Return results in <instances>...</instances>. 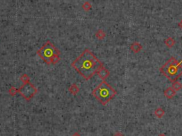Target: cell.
<instances>
[{
	"label": "cell",
	"instance_id": "cell-5",
	"mask_svg": "<svg viewBox=\"0 0 182 136\" xmlns=\"http://www.w3.org/2000/svg\"><path fill=\"white\" fill-rule=\"evenodd\" d=\"M18 92L26 100L29 101L37 93L38 90L33 84L28 82L23 84L19 89H18Z\"/></svg>",
	"mask_w": 182,
	"mask_h": 136
},
{
	"label": "cell",
	"instance_id": "cell-14",
	"mask_svg": "<svg viewBox=\"0 0 182 136\" xmlns=\"http://www.w3.org/2000/svg\"><path fill=\"white\" fill-rule=\"evenodd\" d=\"M82 7H83V9L85 10V11H88L91 9V8H92V4H91L89 1H86L83 3V5H82Z\"/></svg>",
	"mask_w": 182,
	"mask_h": 136
},
{
	"label": "cell",
	"instance_id": "cell-20",
	"mask_svg": "<svg viewBox=\"0 0 182 136\" xmlns=\"http://www.w3.org/2000/svg\"><path fill=\"white\" fill-rule=\"evenodd\" d=\"M178 26H179V27H181V29H182V19H181V21H180L179 23V24H178Z\"/></svg>",
	"mask_w": 182,
	"mask_h": 136
},
{
	"label": "cell",
	"instance_id": "cell-13",
	"mask_svg": "<svg viewBox=\"0 0 182 136\" xmlns=\"http://www.w3.org/2000/svg\"><path fill=\"white\" fill-rule=\"evenodd\" d=\"M171 88H172L174 90H175L176 92L179 91L182 88V84L178 81L174 82L172 84V87H171Z\"/></svg>",
	"mask_w": 182,
	"mask_h": 136
},
{
	"label": "cell",
	"instance_id": "cell-10",
	"mask_svg": "<svg viewBox=\"0 0 182 136\" xmlns=\"http://www.w3.org/2000/svg\"><path fill=\"white\" fill-rule=\"evenodd\" d=\"M95 37L97 38L99 40H102V39L105 38V37L106 36V33L102 29H98L96 32H95Z\"/></svg>",
	"mask_w": 182,
	"mask_h": 136
},
{
	"label": "cell",
	"instance_id": "cell-8",
	"mask_svg": "<svg viewBox=\"0 0 182 136\" xmlns=\"http://www.w3.org/2000/svg\"><path fill=\"white\" fill-rule=\"evenodd\" d=\"M130 49L134 53H137L139 52L142 49V45L141 43H138V42H134L133 43H132L130 45Z\"/></svg>",
	"mask_w": 182,
	"mask_h": 136
},
{
	"label": "cell",
	"instance_id": "cell-9",
	"mask_svg": "<svg viewBox=\"0 0 182 136\" xmlns=\"http://www.w3.org/2000/svg\"><path fill=\"white\" fill-rule=\"evenodd\" d=\"M68 91L73 95H76L80 91V88L76 84H73L70 86V87L68 88Z\"/></svg>",
	"mask_w": 182,
	"mask_h": 136
},
{
	"label": "cell",
	"instance_id": "cell-1",
	"mask_svg": "<svg viewBox=\"0 0 182 136\" xmlns=\"http://www.w3.org/2000/svg\"><path fill=\"white\" fill-rule=\"evenodd\" d=\"M71 66L83 78L88 80L103 67V65L90 50L87 48L72 62Z\"/></svg>",
	"mask_w": 182,
	"mask_h": 136
},
{
	"label": "cell",
	"instance_id": "cell-21",
	"mask_svg": "<svg viewBox=\"0 0 182 136\" xmlns=\"http://www.w3.org/2000/svg\"><path fill=\"white\" fill-rule=\"evenodd\" d=\"M158 136H167V135H166L165 134H164V133H161V134H159V135Z\"/></svg>",
	"mask_w": 182,
	"mask_h": 136
},
{
	"label": "cell",
	"instance_id": "cell-11",
	"mask_svg": "<svg viewBox=\"0 0 182 136\" xmlns=\"http://www.w3.org/2000/svg\"><path fill=\"white\" fill-rule=\"evenodd\" d=\"M155 115L157 117V118H162V117L164 115V114H165V111H164V109H162V108L159 107V108H157V109H155Z\"/></svg>",
	"mask_w": 182,
	"mask_h": 136
},
{
	"label": "cell",
	"instance_id": "cell-2",
	"mask_svg": "<svg viewBox=\"0 0 182 136\" xmlns=\"http://www.w3.org/2000/svg\"><path fill=\"white\" fill-rule=\"evenodd\" d=\"M160 71L170 81L174 82L182 75V65L176 58L172 57L160 68Z\"/></svg>",
	"mask_w": 182,
	"mask_h": 136
},
{
	"label": "cell",
	"instance_id": "cell-15",
	"mask_svg": "<svg viewBox=\"0 0 182 136\" xmlns=\"http://www.w3.org/2000/svg\"><path fill=\"white\" fill-rule=\"evenodd\" d=\"M61 60V58L58 55H56L54 56H53L51 59V63L53 64V65H55V64L58 63V62Z\"/></svg>",
	"mask_w": 182,
	"mask_h": 136
},
{
	"label": "cell",
	"instance_id": "cell-7",
	"mask_svg": "<svg viewBox=\"0 0 182 136\" xmlns=\"http://www.w3.org/2000/svg\"><path fill=\"white\" fill-rule=\"evenodd\" d=\"M164 96L167 98V99H172L177 94V92L175 90H173L171 87H168L164 90Z\"/></svg>",
	"mask_w": 182,
	"mask_h": 136
},
{
	"label": "cell",
	"instance_id": "cell-18",
	"mask_svg": "<svg viewBox=\"0 0 182 136\" xmlns=\"http://www.w3.org/2000/svg\"><path fill=\"white\" fill-rule=\"evenodd\" d=\"M112 136H124V135L120 132H117V133H114Z\"/></svg>",
	"mask_w": 182,
	"mask_h": 136
},
{
	"label": "cell",
	"instance_id": "cell-16",
	"mask_svg": "<svg viewBox=\"0 0 182 136\" xmlns=\"http://www.w3.org/2000/svg\"><path fill=\"white\" fill-rule=\"evenodd\" d=\"M20 80H21V81L22 82L23 84H26V83L30 82H29V80H30V78H29V77L26 74H23L21 76V77H20Z\"/></svg>",
	"mask_w": 182,
	"mask_h": 136
},
{
	"label": "cell",
	"instance_id": "cell-12",
	"mask_svg": "<svg viewBox=\"0 0 182 136\" xmlns=\"http://www.w3.org/2000/svg\"><path fill=\"white\" fill-rule=\"evenodd\" d=\"M164 43H165V45H167V47L171 48V47L174 46V45L175 44V40L172 37H168L165 40Z\"/></svg>",
	"mask_w": 182,
	"mask_h": 136
},
{
	"label": "cell",
	"instance_id": "cell-17",
	"mask_svg": "<svg viewBox=\"0 0 182 136\" xmlns=\"http://www.w3.org/2000/svg\"><path fill=\"white\" fill-rule=\"evenodd\" d=\"M17 92H18V90L14 87H11V88L9 90V94L11 95V96H15L17 94Z\"/></svg>",
	"mask_w": 182,
	"mask_h": 136
},
{
	"label": "cell",
	"instance_id": "cell-3",
	"mask_svg": "<svg viewBox=\"0 0 182 136\" xmlns=\"http://www.w3.org/2000/svg\"><path fill=\"white\" fill-rule=\"evenodd\" d=\"M92 94L102 105H105L113 99L117 92L107 82L102 81L92 91Z\"/></svg>",
	"mask_w": 182,
	"mask_h": 136
},
{
	"label": "cell",
	"instance_id": "cell-6",
	"mask_svg": "<svg viewBox=\"0 0 182 136\" xmlns=\"http://www.w3.org/2000/svg\"><path fill=\"white\" fill-rule=\"evenodd\" d=\"M97 73H98V77H99L101 80H103V81H105V80H106V79L110 76V71L107 68H104V67H102Z\"/></svg>",
	"mask_w": 182,
	"mask_h": 136
},
{
	"label": "cell",
	"instance_id": "cell-19",
	"mask_svg": "<svg viewBox=\"0 0 182 136\" xmlns=\"http://www.w3.org/2000/svg\"><path fill=\"white\" fill-rule=\"evenodd\" d=\"M72 136H81V135H80V133H79L78 132H76V133H75L74 134H73Z\"/></svg>",
	"mask_w": 182,
	"mask_h": 136
},
{
	"label": "cell",
	"instance_id": "cell-4",
	"mask_svg": "<svg viewBox=\"0 0 182 136\" xmlns=\"http://www.w3.org/2000/svg\"><path fill=\"white\" fill-rule=\"evenodd\" d=\"M61 52L50 40H48L43 46L37 50V55L48 65L51 63V59L56 55H60Z\"/></svg>",
	"mask_w": 182,
	"mask_h": 136
}]
</instances>
